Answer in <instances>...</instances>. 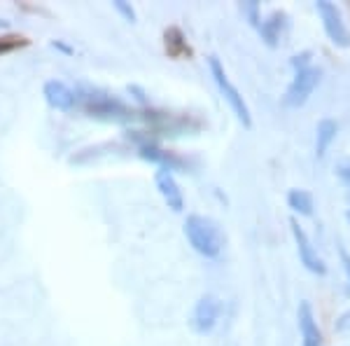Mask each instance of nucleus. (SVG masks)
<instances>
[{
	"mask_svg": "<svg viewBox=\"0 0 350 346\" xmlns=\"http://www.w3.org/2000/svg\"><path fill=\"white\" fill-rule=\"evenodd\" d=\"M75 106H80L89 117L100 122H131L135 112L124 101L100 89H75Z\"/></svg>",
	"mask_w": 350,
	"mask_h": 346,
	"instance_id": "1",
	"label": "nucleus"
},
{
	"mask_svg": "<svg viewBox=\"0 0 350 346\" xmlns=\"http://www.w3.org/2000/svg\"><path fill=\"white\" fill-rule=\"evenodd\" d=\"M185 236L203 258H217L224 248V234L219 225L206 215H189L185 220Z\"/></svg>",
	"mask_w": 350,
	"mask_h": 346,
	"instance_id": "2",
	"label": "nucleus"
},
{
	"mask_svg": "<svg viewBox=\"0 0 350 346\" xmlns=\"http://www.w3.org/2000/svg\"><path fill=\"white\" fill-rule=\"evenodd\" d=\"M208 64H211V73H213V80H215L217 84V89H219V94L224 96V101L231 106V110L236 112V117L241 120L243 127H250L252 124V117H250V108H247V103L243 101V96L239 89L231 84L229 80V75L224 73V66L219 64V59L217 56H211L208 59Z\"/></svg>",
	"mask_w": 350,
	"mask_h": 346,
	"instance_id": "3",
	"label": "nucleus"
},
{
	"mask_svg": "<svg viewBox=\"0 0 350 346\" xmlns=\"http://www.w3.org/2000/svg\"><path fill=\"white\" fill-rule=\"evenodd\" d=\"M320 77H323V71L320 68H304V71H297L295 80H292V84L287 87V94H285V106L290 108H299L304 106L308 101V96L313 94V89L320 84Z\"/></svg>",
	"mask_w": 350,
	"mask_h": 346,
	"instance_id": "4",
	"label": "nucleus"
},
{
	"mask_svg": "<svg viewBox=\"0 0 350 346\" xmlns=\"http://www.w3.org/2000/svg\"><path fill=\"white\" fill-rule=\"evenodd\" d=\"M219 311H222V304H219L217 297H213V295H206V297H201L199 302L194 306V314H191V328H194V332L199 334H208L215 330L217 325V319H219Z\"/></svg>",
	"mask_w": 350,
	"mask_h": 346,
	"instance_id": "5",
	"label": "nucleus"
},
{
	"mask_svg": "<svg viewBox=\"0 0 350 346\" xmlns=\"http://www.w3.org/2000/svg\"><path fill=\"white\" fill-rule=\"evenodd\" d=\"M318 12L323 16L325 31L329 36V40L336 45V47H348L350 45V33L346 24H343V16L336 10V5L332 3H318Z\"/></svg>",
	"mask_w": 350,
	"mask_h": 346,
	"instance_id": "6",
	"label": "nucleus"
},
{
	"mask_svg": "<svg viewBox=\"0 0 350 346\" xmlns=\"http://www.w3.org/2000/svg\"><path fill=\"white\" fill-rule=\"evenodd\" d=\"M292 227V234H295V241H297V251H299V260H301V264L306 267L308 271H313V274H320L323 276L327 271V267L323 260L318 258V253L313 251V246H310V239L306 236V232L299 227L297 220H292L290 223Z\"/></svg>",
	"mask_w": 350,
	"mask_h": 346,
	"instance_id": "7",
	"label": "nucleus"
},
{
	"mask_svg": "<svg viewBox=\"0 0 350 346\" xmlns=\"http://www.w3.org/2000/svg\"><path fill=\"white\" fill-rule=\"evenodd\" d=\"M157 180V187H159V195L163 197V201L168 203V208L175 213H180L185 208V197H183V190H180L178 180L175 175L168 171V169H159L154 175Z\"/></svg>",
	"mask_w": 350,
	"mask_h": 346,
	"instance_id": "8",
	"label": "nucleus"
},
{
	"mask_svg": "<svg viewBox=\"0 0 350 346\" xmlns=\"http://www.w3.org/2000/svg\"><path fill=\"white\" fill-rule=\"evenodd\" d=\"M44 101H47L54 110L68 112L75 108V89H70L61 80H49L44 84Z\"/></svg>",
	"mask_w": 350,
	"mask_h": 346,
	"instance_id": "9",
	"label": "nucleus"
},
{
	"mask_svg": "<svg viewBox=\"0 0 350 346\" xmlns=\"http://www.w3.org/2000/svg\"><path fill=\"white\" fill-rule=\"evenodd\" d=\"M299 330H301V346H323V332H320L315 316L308 302L299 304Z\"/></svg>",
	"mask_w": 350,
	"mask_h": 346,
	"instance_id": "10",
	"label": "nucleus"
},
{
	"mask_svg": "<svg viewBox=\"0 0 350 346\" xmlns=\"http://www.w3.org/2000/svg\"><path fill=\"white\" fill-rule=\"evenodd\" d=\"M138 155L143 157V160H148L152 164H159V169H168V171H175V169H185L187 166V162L180 160V157H175L173 152H166L161 150V147H157L154 143H145L138 147Z\"/></svg>",
	"mask_w": 350,
	"mask_h": 346,
	"instance_id": "11",
	"label": "nucleus"
},
{
	"mask_svg": "<svg viewBox=\"0 0 350 346\" xmlns=\"http://www.w3.org/2000/svg\"><path fill=\"white\" fill-rule=\"evenodd\" d=\"M285 19H287V16L283 12H273L267 21H262V24H259V33H262V38L267 40L269 47H275L280 38H283V31L287 28Z\"/></svg>",
	"mask_w": 350,
	"mask_h": 346,
	"instance_id": "12",
	"label": "nucleus"
},
{
	"mask_svg": "<svg viewBox=\"0 0 350 346\" xmlns=\"http://www.w3.org/2000/svg\"><path fill=\"white\" fill-rule=\"evenodd\" d=\"M336 132H338V127H336V122H332V120H323L318 124V138H315L318 157H323L327 152V147H329L332 140L336 138Z\"/></svg>",
	"mask_w": 350,
	"mask_h": 346,
	"instance_id": "13",
	"label": "nucleus"
},
{
	"mask_svg": "<svg viewBox=\"0 0 350 346\" xmlns=\"http://www.w3.org/2000/svg\"><path fill=\"white\" fill-rule=\"evenodd\" d=\"M287 203H290L292 211H297L301 215L313 213V199H310V195L304 190H292L290 195H287Z\"/></svg>",
	"mask_w": 350,
	"mask_h": 346,
	"instance_id": "14",
	"label": "nucleus"
},
{
	"mask_svg": "<svg viewBox=\"0 0 350 346\" xmlns=\"http://www.w3.org/2000/svg\"><path fill=\"white\" fill-rule=\"evenodd\" d=\"M166 49L171 56L189 54V47H187V42H185V36L180 28H168L166 31Z\"/></svg>",
	"mask_w": 350,
	"mask_h": 346,
	"instance_id": "15",
	"label": "nucleus"
},
{
	"mask_svg": "<svg viewBox=\"0 0 350 346\" xmlns=\"http://www.w3.org/2000/svg\"><path fill=\"white\" fill-rule=\"evenodd\" d=\"M26 45H28V40H26V38H21V36H3V38H0V56L14 52V49L26 47Z\"/></svg>",
	"mask_w": 350,
	"mask_h": 346,
	"instance_id": "16",
	"label": "nucleus"
},
{
	"mask_svg": "<svg viewBox=\"0 0 350 346\" xmlns=\"http://www.w3.org/2000/svg\"><path fill=\"white\" fill-rule=\"evenodd\" d=\"M112 8H115L117 12H120L126 21H131V24L135 21V10L129 3H124V0H117V3H112Z\"/></svg>",
	"mask_w": 350,
	"mask_h": 346,
	"instance_id": "17",
	"label": "nucleus"
},
{
	"mask_svg": "<svg viewBox=\"0 0 350 346\" xmlns=\"http://www.w3.org/2000/svg\"><path fill=\"white\" fill-rule=\"evenodd\" d=\"M243 12L247 14V19H250V24L252 26H257L262 24V19H259V8H257V3H243Z\"/></svg>",
	"mask_w": 350,
	"mask_h": 346,
	"instance_id": "18",
	"label": "nucleus"
},
{
	"mask_svg": "<svg viewBox=\"0 0 350 346\" xmlns=\"http://www.w3.org/2000/svg\"><path fill=\"white\" fill-rule=\"evenodd\" d=\"M308 52H304V54H299L292 59V66H295V71H304V68H308Z\"/></svg>",
	"mask_w": 350,
	"mask_h": 346,
	"instance_id": "19",
	"label": "nucleus"
},
{
	"mask_svg": "<svg viewBox=\"0 0 350 346\" xmlns=\"http://www.w3.org/2000/svg\"><path fill=\"white\" fill-rule=\"evenodd\" d=\"M129 94H133L135 96V101H138V103H148V94L143 92V89L138 87V84H131V87H129Z\"/></svg>",
	"mask_w": 350,
	"mask_h": 346,
	"instance_id": "20",
	"label": "nucleus"
},
{
	"mask_svg": "<svg viewBox=\"0 0 350 346\" xmlns=\"http://www.w3.org/2000/svg\"><path fill=\"white\" fill-rule=\"evenodd\" d=\"M338 178L350 187V164H341V166H338Z\"/></svg>",
	"mask_w": 350,
	"mask_h": 346,
	"instance_id": "21",
	"label": "nucleus"
},
{
	"mask_svg": "<svg viewBox=\"0 0 350 346\" xmlns=\"http://www.w3.org/2000/svg\"><path fill=\"white\" fill-rule=\"evenodd\" d=\"M341 262H343V269H346V274H348V281H350V255L343 251L341 248Z\"/></svg>",
	"mask_w": 350,
	"mask_h": 346,
	"instance_id": "22",
	"label": "nucleus"
},
{
	"mask_svg": "<svg viewBox=\"0 0 350 346\" xmlns=\"http://www.w3.org/2000/svg\"><path fill=\"white\" fill-rule=\"evenodd\" d=\"M54 47L64 49V52H68V54H70V52H72V49H70V47H66V45H64V42H54Z\"/></svg>",
	"mask_w": 350,
	"mask_h": 346,
	"instance_id": "23",
	"label": "nucleus"
},
{
	"mask_svg": "<svg viewBox=\"0 0 350 346\" xmlns=\"http://www.w3.org/2000/svg\"><path fill=\"white\" fill-rule=\"evenodd\" d=\"M348 220H350V211H348Z\"/></svg>",
	"mask_w": 350,
	"mask_h": 346,
	"instance_id": "24",
	"label": "nucleus"
}]
</instances>
